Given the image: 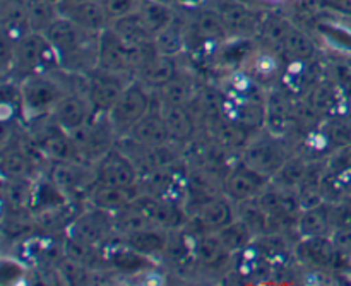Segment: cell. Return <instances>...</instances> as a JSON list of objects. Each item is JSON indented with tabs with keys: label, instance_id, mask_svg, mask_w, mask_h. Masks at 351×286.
Instances as JSON below:
<instances>
[{
	"label": "cell",
	"instance_id": "1",
	"mask_svg": "<svg viewBox=\"0 0 351 286\" xmlns=\"http://www.w3.org/2000/svg\"><path fill=\"white\" fill-rule=\"evenodd\" d=\"M48 43L57 53L60 69L71 72H91L98 69V36L67 17L60 16L47 31Z\"/></svg>",
	"mask_w": 351,
	"mask_h": 286
},
{
	"label": "cell",
	"instance_id": "2",
	"mask_svg": "<svg viewBox=\"0 0 351 286\" xmlns=\"http://www.w3.org/2000/svg\"><path fill=\"white\" fill-rule=\"evenodd\" d=\"M67 93L69 89L48 72L24 75L19 84L21 110L29 120L45 119L47 115H51L55 105Z\"/></svg>",
	"mask_w": 351,
	"mask_h": 286
},
{
	"label": "cell",
	"instance_id": "3",
	"mask_svg": "<svg viewBox=\"0 0 351 286\" xmlns=\"http://www.w3.org/2000/svg\"><path fill=\"white\" fill-rule=\"evenodd\" d=\"M55 67L60 69V62L43 33L31 31L14 45L12 71H19L23 78L38 72H50Z\"/></svg>",
	"mask_w": 351,
	"mask_h": 286
},
{
	"label": "cell",
	"instance_id": "4",
	"mask_svg": "<svg viewBox=\"0 0 351 286\" xmlns=\"http://www.w3.org/2000/svg\"><path fill=\"white\" fill-rule=\"evenodd\" d=\"M71 136L77 150L79 161L84 165H89L91 161L98 163L112 147H115L113 137L117 132L106 115H93L88 123L74 130Z\"/></svg>",
	"mask_w": 351,
	"mask_h": 286
},
{
	"label": "cell",
	"instance_id": "5",
	"mask_svg": "<svg viewBox=\"0 0 351 286\" xmlns=\"http://www.w3.org/2000/svg\"><path fill=\"white\" fill-rule=\"evenodd\" d=\"M147 89L149 88L144 86L139 79L125 86L119 102L106 115L117 136L125 137L130 129L151 110V96Z\"/></svg>",
	"mask_w": 351,
	"mask_h": 286
},
{
	"label": "cell",
	"instance_id": "6",
	"mask_svg": "<svg viewBox=\"0 0 351 286\" xmlns=\"http://www.w3.org/2000/svg\"><path fill=\"white\" fill-rule=\"evenodd\" d=\"M113 235H117L113 213L93 206L91 209L75 216L67 226V239L98 250H101Z\"/></svg>",
	"mask_w": 351,
	"mask_h": 286
},
{
	"label": "cell",
	"instance_id": "7",
	"mask_svg": "<svg viewBox=\"0 0 351 286\" xmlns=\"http://www.w3.org/2000/svg\"><path fill=\"white\" fill-rule=\"evenodd\" d=\"M288 158L290 154H288L287 147L281 143V137L276 136L250 141L240 153V161L243 165L266 175L271 180L281 170Z\"/></svg>",
	"mask_w": 351,
	"mask_h": 286
},
{
	"label": "cell",
	"instance_id": "8",
	"mask_svg": "<svg viewBox=\"0 0 351 286\" xmlns=\"http://www.w3.org/2000/svg\"><path fill=\"white\" fill-rule=\"evenodd\" d=\"M187 14V43L192 40L199 45V48L206 50V47L219 48L230 40L228 27L213 3Z\"/></svg>",
	"mask_w": 351,
	"mask_h": 286
},
{
	"label": "cell",
	"instance_id": "9",
	"mask_svg": "<svg viewBox=\"0 0 351 286\" xmlns=\"http://www.w3.org/2000/svg\"><path fill=\"white\" fill-rule=\"evenodd\" d=\"M213 5L218 9L228 27L230 38H254L261 34L266 12L247 5L240 0H215Z\"/></svg>",
	"mask_w": 351,
	"mask_h": 286
},
{
	"label": "cell",
	"instance_id": "10",
	"mask_svg": "<svg viewBox=\"0 0 351 286\" xmlns=\"http://www.w3.org/2000/svg\"><path fill=\"white\" fill-rule=\"evenodd\" d=\"M96 184L108 187H134L139 185V170L129 154L122 150L112 147L98 163L95 165Z\"/></svg>",
	"mask_w": 351,
	"mask_h": 286
},
{
	"label": "cell",
	"instance_id": "11",
	"mask_svg": "<svg viewBox=\"0 0 351 286\" xmlns=\"http://www.w3.org/2000/svg\"><path fill=\"white\" fill-rule=\"evenodd\" d=\"M125 86L122 74H113V72L101 71V69H95V71L89 72L86 96L91 103L93 113L95 115H108L110 110L115 106V103L122 96Z\"/></svg>",
	"mask_w": 351,
	"mask_h": 286
},
{
	"label": "cell",
	"instance_id": "12",
	"mask_svg": "<svg viewBox=\"0 0 351 286\" xmlns=\"http://www.w3.org/2000/svg\"><path fill=\"white\" fill-rule=\"evenodd\" d=\"M48 178L67 198L81 194V192L89 194L96 185L95 168L79 163V161H51V165L48 167Z\"/></svg>",
	"mask_w": 351,
	"mask_h": 286
},
{
	"label": "cell",
	"instance_id": "13",
	"mask_svg": "<svg viewBox=\"0 0 351 286\" xmlns=\"http://www.w3.org/2000/svg\"><path fill=\"white\" fill-rule=\"evenodd\" d=\"M269 184V177L252 170L247 165H243L242 161H239L225 177V195L232 202L239 204V202L257 199L266 191Z\"/></svg>",
	"mask_w": 351,
	"mask_h": 286
},
{
	"label": "cell",
	"instance_id": "14",
	"mask_svg": "<svg viewBox=\"0 0 351 286\" xmlns=\"http://www.w3.org/2000/svg\"><path fill=\"white\" fill-rule=\"evenodd\" d=\"M295 98L285 88H271L266 93V127L271 136L283 137L295 129Z\"/></svg>",
	"mask_w": 351,
	"mask_h": 286
},
{
	"label": "cell",
	"instance_id": "15",
	"mask_svg": "<svg viewBox=\"0 0 351 286\" xmlns=\"http://www.w3.org/2000/svg\"><path fill=\"white\" fill-rule=\"evenodd\" d=\"M295 256L298 263L314 271H329L338 266L339 254L329 235H317L300 239L295 247Z\"/></svg>",
	"mask_w": 351,
	"mask_h": 286
},
{
	"label": "cell",
	"instance_id": "16",
	"mask_svg": "<svg viewBox=\"0 0 351 286\" xmlns=\"http://www.w3.org/2000/svg\"><path fill=\"white\" fill-rule=\"evenodd\" d=\"M134 206L149 219L153 226H160L163 230H177L184 225V209L177 202L160 195L144 192L134 201Z\"/></svg>",
	"mask_w": 351,
	"mask_h": 286
},
{
	"label": "cell",
	"instance_id": "17",
	"mask_svg": "<svg viewBox=\"0 0 351 286\" xmlns=\"http://www.w3.org/2000/svg\"><path fill=\"white\" fill-rule=\"evenodd\" d=\"M237 218L235 202L230 201L225 194L216 195V198L208 199L202 202L195 213L192 215L191 222L204 233L218 232L223 226L232 223Z\"/></svg>",
	"mask_w": 351,
	"mask_h": 286
},
{
	"label": "cell",
	"instance_id": "18",
	"mask_svg": "<svg viewBox=\"0 0 351 286\" xmlns=\"http://www.w3.org/2000/svg\"><path fill=\"white\" fill-rule=\"evenodd\" d=\"M93 106L89 103L88 96H81L77 93L69 91L60 102L55 105L53 112H51V119L58 123L64 130L72 134L88 123L93 119Z\"/></svg>",
	"mask_w": 351,
	"mask_h": 286
},
{
	"label": "cell",
	"instance_id": "19",
	"mask_svg": "<svg viewBox=\"0 0 351 286\" xmlns=\"http://www.w3.org/2000/svg\"><path fill=\"white\" fill-rule=\"evenodd\" d=\"M98 69L113 74H129V45L123 43L110 26L98 36Z\"/></svg>",
	"mask_w": 351,
	"mask_h": 286
},
{
	"label": "cell",
	"instance_id": "20",
	"mask_svg": "<svg viewBox=\"0 0 351 286\" xmlns=\"http://www.w3.org/2000/svg\"><path fill=\"white\" fill-rule=\"evenodd\" d=\"M60 16L67 17L79 27L91 33H101L110 26V17L99 0L77 3H58Z\"/></svg>",
	"mask_w": 351,
	"mask_h": 286
},
{
	"label": "cell",
	"instance_id": "21",
	"mask_svg": "<svg viewBox=\"0 0 351 286\" xmlns=\"http://www.w3.org/2000/svg\"><path fill=\"white\" fill-rule=\"evenodd\" d=\"M125 137L132 141V143L139 144V146L149 147V150L163 146V144L171 141L160 108H151L149 112L130 129V132L127 134Z\"/></svg>",
	"mask_w": 351,
	"mask_h": 286
},
{
	"label": "cell",
	"instance_id": "22",
	"mask_svg": "<svg viewBox=\"0 0 351 286\" xmlns=\"http://www.w3.org/2000/svg\"><path fill=\"white\" fill-rule=\"evenodd\" d=\"M0 27L2 40L16 45L27 33H31L26 0H2L0 3Z\"/></svg>",
	"mask_w": 351,
	"mask_h": 286
},
{
	"label": "cell",
	"instance_id": "23",
	"mask_svg": "<svg viewBox=\"0 0 351 286\" xmlns=\"http://www.w3.org/2000/svg\"><path fill=\"white\" fill-rule=\"evenodd\" d=\"M141 194H143L141 185H134V187H108V185L96 184L88 194V202L93 208L115 213L119 209L134 204V201Z\"/></svg>",
	"mask_w": 351,
	"mask_h": 286
},
{
	"label": "cell",
	"instance_id": "24",
	"mask_svg": "<svg viewBox=\"0 0 351 286\" xmlns=\"http://www.w3.org/2000/svg\"><path fill=\"white\" fill-rule=\"evenodd\" d=\"M160 112L167 123L168 134L173 143L189 144L195 136V117L189 106L184 105H163L160 103Z\"/></svg>",
	"mask_w": 351,
	"mask_h": 286
},
{
	"label": "cell",
	"instance_id": "25",
	"mask_svg": "<svg viewBox=\"0 0 351 286\" xmlns=\"http://www.w3.org/2000/svg\"><path fill=\"white\" fill-rule=\"evenodd\" d=\"M208 127L209 137L216 144H219L223 150L228 151V153H232V151H240L242 153L243 147L250 143V130L225 115L213 120L211 123H208Z\"/></svg>",
	"mask_w": 351,
	"mask_h": 286
},
{
	"label": "cell",
	"instance_id": "26",
	"mask_svg": "<svg viewBox=\"0 0 351 286\" xmlns=\"http://www.w3.org/2000/svg\"><path fill=\"white\" fill-rule=\"evenodd\" d=\"M304 99L322 117L338 115L339 105L345 102L341 88L332 79H321L315 82Z\"/></svg>",
	"mask_w": 351,
	"mask_h": 286
},
{
	"label": "cell",
	"instance_id": "27",
	"mask_svg": "<svg viewBox=\"0 0 351 286\" xmlns=\"http://www.w3.org/2000/svg\"><path fill=\"white\" fill-rule=\"evenodd\" d=\"M110 29L129 47H141V45L153 43V33L146 26L143 16L137 9L125 14V16L110 21Z\"/></svg>",
	"mask_w": 351,
	"mask_h": 286
},
{
	"label": "cell",
	"instance_id": "28",
	"mask_svg": "<svg viewBox=\"0 0 351 286\" xmlns=\"http://www.w3.org/2000/svg\"><path fill=\"white\" fill-rule=\"evenodd\" d=\"M230 256L232 254L226 250V247L223 246L216 232L199 235L194 247H192L194 261L201 267H206V270H218L219 266H223L230 259Z\"/></svg>",
	"mask_w": 351,
	"mask_h": 286
},
{
	"label": "cell",
	"instance_id": "29",
	"mask_svg": "<svg viewBox=\"0 0 351 286\" xmlns=\"http://www.w3.org/2000/svg\"><path fill=\"white\" fill-rule=\"evenodd\" d=\"M317 55V47L307 31L291 23L285 33L283 41L278 50V57H287L288 60H312Z\"/></svg>",
	"mask_w": 351,
	"mask_h": 286
},
{
	"label": "cell",
	"instance_id": "30",
	"mask_svg": "<svg viewBox=\"0 0 351 286\" xmlns=\"http://www.w3.org/2000/svg\"><path fill=\"white\" fill-rule=\"evenodd\" d=\"M2 198L5 211H31L34 202L33 180L31 178H3Z\"/></svg>",
	"mask_w": 351,
	"mask_h": 286
},
{
	"label": "cell",
	"instance_id": "31",
	"mask_svg": "<svg viewBox=\"0 0 351 286\" xmlns=\"http://www.w3.org/2000/svg\"><path fill=\"white\" fill-rule=\"evenodd\" d=\"M187 21L189 17H180V10H178L173 23L154 34L153 41L158 53L175 58L184 51V48L187 47Z\"/></svg>",
	"mask_w": 351,
	"mask_h": 286
},
{
	"label": "cell",
	"instance_id": "32",
	"mask_svg": "<svg viewBox=\"0 0 351 286\" xmlns=\"http://www.w3.org/2000/svg\"><path fill=\"white\" fill-rule=\"evenodd\" d=\"M168 230L160 228V226H149L146 230H141V232L132 233V235L122 239L130 249H134L136 252L143 254L147 257H156L165 254L168 246Z\"/></svg>",
	"mask_w": 351,
	"mask_h": 286
},
{
	"label": "cell",
	"instance_id": "33",
	"mask_svg": "<svg viewBox=\"0 0 351 286\" xmlns=\"http://www.w3.org/2000/svg\"><path fill=\"white\" fill-rule=\"evenodd\" d=\"M332 230L331 216H329V202L315 206V208L304 209L298 216L297 222V233L300 239L317 235H329Z\"/></svg>",
	"mask_w": 351,
	"mask_h": 286
},
{
	"label": "cell",
	"instance_id": "34",
	"mask_svg": "<svg viewBox=\"0 0 351 286\" xmlns=\"http://www.w3.org/2000/svg\"><path fill=\"white\" fill-rule=\"evenodd\" d=\"M177 65H175L173 57H167V55L158 53L143 71L139 72V81L149 89H160L163 88L167 82L177 75Z\"/></svg>",
	"mask_w": 351,
	"mask_h": 286
},
{
	"label": "cell",
	"instance_id": "35",
	"mask_svg": "<svg viewBox=\"0 0 351 286\" xmlns=\"http://www.w3.org/2000/svg\"><path fill=\"white\" fill-rule=\"evenodd\" d=\"M137 10H139L144 23H146V26L149 27L154 36V34H158L161 29H165V27L173 23L180 9L160 2V0H139Z\"/></svg>",
	"mask_w": 351,
	"mask_h": 286
},
{
	"label": "cell",
	"instance_id": "36",
	"mask_svg": "<svg viewBox=\"0 0 351 286\" xmlns=\"http://www.w3.org/2000/svg\"><path fill=\"white\" fill-rule=\"evenodd\" d=\"M218 237L223 242V246L226 247L230 254H240L245 252L247 249H250V243L256 239L252 233V230L242 222V219L235 218L232 223H228L226 226H223L221 230H218Z\"/></svg>",
	"mask_w": 351,
	"mask_h": 286
},
{
	"label": "cell",
	"instance_id": "37",
	"mask_svg": "<svg viewBox=\"0 0 351 286\" xmlns=\"http://www.w3.org/2000/svg\"><path fill=\"white\" fill-rule=\"evenodd\" d=\"M2 171L3 178H31L36 170L27 160L26 154L17 146L16 141H12L9 146H3Z\"/></svg>",
	"mask_w": 351,
	"mask_h": 286
},
{
	"label": "cell",
	"instance_id": "38",
	"mask_svg": "<svg viewBox=\"0 0 351 286\" xmlns=\"http://www.w3.org/2000/svg\"><path fill=\"white\" fill-rule=\"evenodd\" d=\"M26 2L29 26L34 33H45L60 17L58 2L55 0H26Z\"/></svg>",
	"mask_w": 351,
	"mask_h": 286
},
{
	"label": "cell",
	"instance_id": "39",
	"mask_svg": "<svg viewBox=\"0 0 351 286\" xmlns=\"http://www.w3.org/2000/svg\"><path fill=\"white\" fill-rule=\"evenodd\" d=\"M156 93L158 96H160V103H163V105L189 106L197 91H194V88H192L189 79H185L184 75L177 74L170 82H167L163 88L156 89Z\"/></svg>",
	"mask_w": 351,
	"mask_h": 286
},
{
	"label": "cell",
	"instance_id": "40",
	"mask_svg": "<svg viewBox=\"0 0 351 286\" xmlns=\"http://www.w3.org/2000/svg\"><path fill=\"white\" fill-rule=\"evenodd\" d=\"M113 226H115V233L120 239H125V237L132 235V233L141 232V230H146L149 226H153L149 223V219L139 211L134 204L127 206V208L119 209V211L113 213Z\"/></svg>",
	"mask_w": 351,
	"mask_h": 286
},
{
	"label": "cell",
	"instance_id": "41",
	"mask_svg": "<svg viewBox=\"0 0 351 286\" xmlns=\"http://www.w3.org/2000/svg\"><path fill=\"white\" fill-rule=\"evenodd\" d=\"M151 257L143 256V254L136 252L134 249H130L125 242L122 240V246L115 247V250H112L108 256V263L112 264L115 270H119L120 273H139L144 267L149 266Z\"/></svg>",
	"mask_w": 351,
	"mask_h": 286
},
{
	"label": "cell",
	"instance_id": "42",
	"mask_svg": "<svg viewBox=\"0 0 351 286\" xmlns=\"http://www.w3.org/2000/svg\"><path fill=\"white\" fill-rule=\"evenodd\" d=\"M311 161H307L302 156H290L285 165L281 167V170L278 171L273 177V184L280 185V187L290 189V191H298L302 180H304L305 174H307V168Z\"/></svg>",
	"mask_w": 351,
	"mask_h": 286
},
{
	"label": "cell",
	"instance_id": "43",
	"mask_svg": "<svg viewBox=\"0 0 351 286\" xmlns=\"http://www.w3.org/2000/svg\"><path fill=\"white\" fill-rule=\"evenodd\" d=\"M237 218L242 219L250 230H252L254 237L266 235L267 230V213L261 206L257 199H250V201H243L235 204Z\"/></svg>",
	"mask_w": 351,
	"mask_h": 286
},
{
	"label": "cell",
	"instance_id": "44",
	"mask_svg": "<svg viewBox=\"0 0 351 286\" xmlns=\"http://www.w3.org/2000/svg\"><path fill=\"white\" fill-rule=\"evenodd\" d=\"M322 132L328 137L329 144L341 150L351 146V113H338L329 117L328 122L321 126Z\"/></svg>",
	"mask_w": 351,
	"mask_h": 286
},
{
	"label": "cell",
	"instance_id": "45",
	"mask_svg": "<svg viewBox=\"0 0 351 286\" xmlns=\"http://www.w3.org/2000/svg\"><path fill=\"white\" fill-rule=\"evenodd\" d=\"M58 273H60L62 280H65L67 283L71 285H84L88 283L89 276V267L84 266V264L77 263V261L71 259L64 254L60 261H58V266H57Z\"/></svg>",
	"mask_w": 351,
	"mask_h": 286
},
{
	"label": "cell",
	"instance_id": "46",
	"mask_svg": "<svg viewBox=\"0 0 351 286\" xmlns=\"http://www.w3.org/2000/svg\"><path fill=\"white\" fill-rule=\"evenodd\" d=\"M331 240L343 261L351 259V225L336 226L331 230Z\"/></svg>",
	"mask_w": 351,
	"mask_h": 286
},
{
	"label": "cell",
	"instance_id": "47",
	"mask_svg": "<svg viewBox=\"0 0 351 286\" xmlns=\"http://www.w3.org/2000/svg\"><path fill=\"white\" fill-rule=\"evenodd\" d=\"M319 31L326 36L331 45L338 47L339 50L351 51V33L341 29V27L331 26V24H319Z\"/></svg>",
	"mask_w": 351,
	"mask_h": 286
},
{
	"label": "cell",
	"instance_id": "48",
	"mask_svg": "<svg viewBox=\"0 0 351 286\" xmlns=\"http://www.w3.org/2000/svg\"><path fill=\"white\" fill-rule=\"evenodd\" d=\"M99 2H101L106 14H108L110 21H113L117 17H122L125 14L136 10L139 0H99Z\"/></svg>",
	"mask_w": 351,
	"mask_h": 286
},
{
	"label": "cell",
	"instance_id": "49",
	"mask_svg": "<svg viewBox=\"0 0 351 286\" xmlns=\"http://www.w3.org/2000/svg\"><path fill=\"white\" fill-rule=\"evenodd\" d=\"M328 170L329 171L351 170V146L341 147V150L336 151V153L329 158Z\"/></svg>",
	"mask_w": 351,
	"mask_h": 286
},
{
	"label": "cell",
	"instance_id": "50",
	"mask_svg": "<svg viewBox=\"0 0 351 286\" xmlns=\"http://www.w3.org/2000/svg\"><path fill=\"white\" fill-rule=\"evenodd\" d=\"M317 3L341 16H351V0H317Z\"/></svg>",
	"mask_w": 351,
	"mask_h": 286
},
{
	"label": "cell",
	"instance_id": "51",
	"mask_svg": "<svg viewBox=\"0 0 351 286\" xmlns=\"http://www.w3.org/2000/svg\"><path fill=\"white\" fill-rule=\"evenodd\" d=\"M215 0H177L178 9L184 12H194V10L202 9L206 5H211Z\"/></svg>",
	"mask_w": 351,
	"mask_h": 286
},
{
	"label": "cell",
	"instance_id": "52",
	"mask_svg": "<svg viewBox=\"0 0 351 286\" xmlns=\"http://www.w3.org/2000/svg\"><path fill=\"white\" fill-rule=\"evenodd\" d=\"M341 91H343V98H345V103H348V106H351V82L343 86Z\"/></svg>",
	"mask_w": 351,
	"mask_h": 286
},
{
	"label": "cell",
	"instance_id": "53",
	"mask_svg": "<svg viewBox=\"0 0 351 286\" xmlns=\"http://www.w3.org/2000/svg\"><path fill=\"white\" fill-rule=\"evenodd\" d=\"M77 2H89V0H60L58 3H77Z\"/></svg>",
	"mask_w": 351,
	"mask_h": 286
},
{
	"label": "cell",
	"instance_id": "54",
	"mask_svg": "<svg viewBox=\"0 0 351 286\" xmlns=\"http://www.w3.org/2000/svg\"><path fill=\"white\" fill-rule=\"evenodd\" d=\"M160 2H163V3H168V5H173V7H177V9H178V5H177V0H160Z\"/></svg>",
	"mask_w": 351,
	"mask_h": 286
},
{
	"label": "cell",
	"instance_id": "55",
	"mask_svg": "<svg viewBox=\"0 0 351 286\" xmlns=\"http://www.w3.org/2000/svg\"><path fill=\"white\" fill-rule=\"evenodd\" d=\"M285 2V0H264V3H280Z\"/></svg>",
	"mask_w": 351,
	"mask_h": 286
},
{
	"label": "cell",
	"instance_id": "56",
	"mask_svg": "<svg viewBox=\"0 0 351 286\" xmlns=\"http://www.w3.org/2000/svg\"><path fill=\"white\" fill-rule=\"evenodd\" d=\"M55 2H60V0H55Z\"/></svg>",
	"mask_w": 351,
	"mask_h": 286
}]
</instances>
